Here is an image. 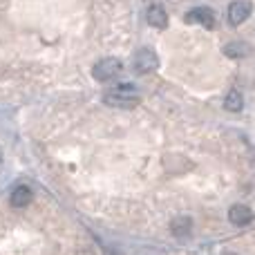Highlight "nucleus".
<instances>
[{
	"mask_svg": "<svg viewBox=\"0 0 255 255\" xmlns=\"http://www.w3.org/2000/svg\"><path fill=\"white\" fill-rule=\"evenodd\" d=\"M121 70H124V63H121L119 58H101V61L92 67V76L97 81H101V83H108V81L117 79V76L121 74Z\"/></svg>",
	"mask_w": 255,
	"mask_h": 255,
	"instance_id": "2",
	"label": "nucleus"
},
{
	"mask_svg": "<svg viewBox=\"0 0 255 255\" xmlns=\"http://www.w3.org/2000/svg\"><path fill=\"white\" fill-rule=\"evenodd\" d=\"M222 255H238V253H233V251H231V253H222Z\"/></svg>",
	"mask_w": 255,
	"mask_h": 255,
	"instance_id": "12",
	"label": "nucleus"
},
{
	"mask_svg": "<svg viewBox=\"0 0 255 255\" xmlns=\"http://www.w3.org/2000/svg\"><path fill=\"white\" fill-rule=\"evenodd\" d=\"M251 11H253V4L249 0H233L229 4V9H226V22L231 27H238L251 16Z\"/></svg>",
	"mask_w": 255,
	"mask_h": 255,
	"instance_id": "3",
	"label": "nucleus"
},
{
	"mask_svg": "<svg viewBox=\"0 0 255 255\" xmlns=\"http://www.w3.org/2000/svg\"><path fill=\"white\" fill-rule=\"evenodd\" d=\"M103 103L110 108H121V110H130V108H134L136 103H139V99L134 97V94H124V92H106L103 94Z\"/></svg>",
	"mask_w": 255,
	"mask_h": 255,
	"instance_id": "5",
	"label": "nucleus"
},
{
	"mask_svg": "<svg viewBox=\"0 0 255 255\" xmlns=\"http://www.w3.org/2000/svg\"><path fill=\"white\" fill-rule=\"evenodd\" d=\"M145 18H148V25L154 27V29H166L168 27V13L161 4H152L148 9V16Z\"/></svg>",
	"mask_w": 255,
	"mask_h": 255,
	"instance_id": "9",
	"label": "nucleus"
},
{
	"mask_svg": "<svg viewBox=\"0 0 255 255\" xmlns=\"http://www.w3.org/2000/svg\"><path fill=\"white\" fill-rule=\"evenodd\" d=\"M0 161H2V152H0Z\"/></svg>",
	"mask_w": 255,
	"mask_h": 255,
	"instance_id": "13",
	"label": "nucleus"
},
{
	"mask_svg": "<svg viewBox=\"0 0 255 255\" xmlns=\"http://www.w3.org/2000/svg\"><path fill=\"white\" fill-rule=\"evenodd\" d=\"M253 217H255V213H253V208H249L247 204H235V206H231L229 208V222L233 226H249L253 222Z\"/></svg>",
	"mask_w": 255,
	"mask_h": 255,
	"instance_id": "6",
	"label": "nucleus"
},
{
	"mask_svg": "<svg viewBox=\"0 0 255 255\" xmlns=\"http://www.w3.org/2000/svg\"><path fill=\"white\" fill-rule=\"evenodd\" d=\"M31 199H34V193H31L29 186H18V188H13L11 195H9V204H11V208L29 206Z\"/></svg>",
	"mask_w": 255,
	"mask_h": 255,
	"instance_id": "8",
	"label": "nucleus"
},
{
	"mask_svg": "<svg viewBox=\"0 0 255 255\" xmlns=\"http://www.w3.org/2000/svg\"><path fill=\"white\" fill-rule=\"evenodd\" d=\"M222 52H224V56H229V58H244V56H249V52H251V45L244 43V40H233V43H226Z\"/></svg>",
	"mask_w": 255,
	"mask_h": 255,
	"instance_id": "10",
	"label": "nucleus"
},
{
	"mask_svg": "<svg viewBox=\"0 0 255 255\" xmlns=\"http://www.w3.org/2000/svg\"><path fill=\"white\" fill-rule=\"evenodd\" d=\"M224 108L229 112H242V108H244L242 92H240V90H231V92L226 94V99H224Z\"/></svg>",
	"mask_w": 255,
	"mask_h": 255,
	"instance_id": "11",
	"label": "nucleus"
},
{
	"mask_svg": "<svg viewBox=\"0 0 255 255\" xmlns=\"http://www.w3.org/2000/svg\"><path fill=\"white\" fill-rule=\"evenodd\" d=\"M157 67H159V56L154 49L141 47L134 52V56H132V70H134L136 74H150V72H154Z\"/></svg>",
	"mask_w": 255,
	"mask_h": 255,
	"instance_id": "1",
	"label": "nucleus"
},
{
	"mask_svg": "<svg viewBox=\"0 0 255 255\" xmlns=\"http://www.w3.org/2000/svg\"><path fill=\"white\" fill-rule=\"evenodd\" d=\"M184 20L188 25H202L206 29H215V13L211 7H193L184 16Z\"/></svg>",
	"mask_w": 255,
	"mask_h": 255,
	"instance_id": "4",
	"label": "nucleus"
},
{
	"mask_svg": "<svg viewBox=\"0 0 255 255\" xmlns=\"http://www.w3.org/2000/svg\"><path fill=\"white\" fill-rule=\"evenodd\" d=\"M170 233L175 235L177 240H188L190 233H193V220L188 215H179L170 222Z\"/></svg>",
	"mask_w": 255,
	"mask_h": 255,
	"instance_id": "7",
	"label": "nucleus"
}]
</instances>
